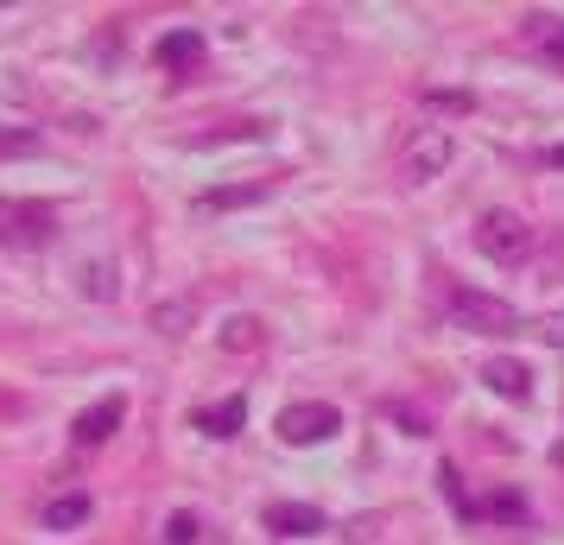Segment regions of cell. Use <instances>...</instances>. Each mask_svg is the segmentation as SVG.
<instances>
[{
  "mask_svg": "<svg viewBox=\"0 0 564 545\" xmlns=\"http://www.w3.org/2000/svg\"><path fill=\"white\" fill-rule=\"evenodd\" d=\"M451 324L469 330V337H513L520 330V312H513L508 298H488L476 286H457L451 292Z\"/></svg>",
  "mask_w": 564,
  "mask_h": 545,
  "instance_id": "1",
  "label": "cell"
},
{
  "mask_svg": "<svg viewBox=\"0 0 564 545\" xmlns=\"http://www.w3.org/2000/svg\"><path fill=\"white\" fill-rule=\"evenodd\" d=\"M57 235V209L39 197H0V248H45Z\"/></svg>",
  "mask_w": 564,
  "mask_h": 545,
  "instance_id": "2",
  "label": "cell"
},
{
  "mask_svg": "<svg viewBox=\"0 0 564 545\" xmlns=\"http://www.w3.org/2000/svg\"><path fill=\"white\" fill-rule=\"evenodd\" d=\"M476 248H482L495 266H520V260L533 254V229H527V216H513V209H482Z\"/></svg>",
  "mask_w": 564,
  "mask_h": 545,
  "instance_id": "3",
  "label": "cell"
},
{
  "mask_svg": "<svg viewBox=\"0 0 564 545\" xmlns=\"http://www.w3.org/2000/svg\"><path fill=\"white\" fill-rule=\"evenodd\" d=\"M451 159H457V133L451 128H412L406 153H400V172H406V184H432L451 172Z\"/></svg>",
  "mask_w": 564,
  "mask_h": 545,
  "instance_id": "4",
  "label": "cell"
},
{
  "mask_svg": "<svg viewBox=\"0 0 564 545\" xmlns=\"http://www.w3.org/2000/svg\"><path fill=\"white\" fill-rule=\"evenodd\" d=\"M330 432H343V413H336L330 400H299V406L280 413V438L285 444H324Z\"/></svg>",
  "mask_w": 564,
  "mask_h": 545,
  "instance_id": "5",
  "label": "cell"
},
{
  "mask_svg": "<svg viewBox=\"0 0 564 545\" xmlns=\"http://www.w3.org/2000/svg\"><path fill=\"white\" fill-rule=\"evenodd\" d=\"M121 418H128V400H121V393H108V400H96L89 413H77L70 438H77L83 450H96V444H108L115 432H121Z\"/></svg>",
  "mask_w": 564,
  "mask_h": 545,
  "instance_id": "6",
  "label": "cell"
},
{
  "mask_svg": "<svg viewBox=\"0 0 564 545\" xmlns=\"http://www.w3.org/2000/svg\"><path fill=\"white\" fill-rule=\"evenodd\" d=\"M260 520H267V533H280V539H311V533H324V514L305 508V501H273Z\"/></svg>",
  "mask_w": 564,
  "mask_h": 545,
  "instance_id": "7",
  "label": "cell"
},
{
  "mask_svg": "<svg viewBox=\"0 0 564 545\" xmlns=\"http://www.w3.org/2000/svg\"><path fill=\"white\" fill-rule=\"evenodd\" d=\"M241 418H248V400H241V393H229V400H216V406H197V413H191V425H197V432H209V438H235V432H241Z\"/></svg>",
  "mask_w": 564,
  "mask_h": 545,
  "instance_id": "8",
  "label": "cell"
},
{
  "mask_svg": "<svg viewBox=\"0 0 564 545\" xmlns=\"http://www.w3.org/2000/svg\"><path fill=\"white\" fill-rule=\"evenodd\" d=\"M153 57L165 64V70H191V64H204V32H191V26L165 32V39L153 45Z\"/></svg>",
  "mask_w": 564,
  "mask_h": 545,
  "instance_id": "9",
  "label": "cell"
},
{
  "mask_svg": "<svg viewBox=\"0 0 564 545\" xmlns=\"http://www.w3.org/2000/svg\"><path fill=\"white\" fill-rule=\"evenodd\" d=\"M96 514V501H89V494H57V501H45V526H52V533H70V526H83V520Z\"/></svg>",
  "mask_w": 564,
  "mask_h": 545,
  "instance_id": "10",
  "label": "cell"
},
{
  "mask_svg": "<svg viewBox=\"0 0 564 545\" xmlns=\"http://www.w3.org/2000/svg\"><path fill=\"white\" fill-rule=\"evenodd\" d=\"M482 381L495 393H508V400H527L533 393V374H527V362H482Z\"/></svg>",
  "mask_w": 564,
  "mask_h": 545,
  "instance_id": "11",
  "label": "cell"
},
{
  "mask_svg": "<svg viewBox=\"0 0 564 545\" xmlns=\"http://www.w3.org/2000/svg\"><path fill=\"white\" fill-rule=\"evenodd\" d=\"M267 184H229V190H204L197 197V216H216V209H235V204H260Z\"/></svg>",
  "mask_w": 564,
  "mask_h": 545,
  "instance_id": "12",
  "label": "cell"
},
{
  "mask_svg": "<svg viewBox=\"0 0 564 545\" xmlns=\"http://www.w3.org/2000/svg\"><path fill=\"white\" fill-rule=\"evenodd\" d=\"M191 317H197V305H191V298H172V305H159V312H153V324L165 330V337H184V324H191Z\"/></svg>",
  "mask_w": 564,
  "mask_h": 545,
  "instance_id": "13",
  "label": "cell"
},
{
  "mask_svg": "<svg viewBox=\"0 0 564 545\" xmlns=\"http://www.w3.org/2000/svg\"><path fill=\"white\" fill-rule=\"evenodd\" d=\"M223 349H260V324L254 317H229L223 324Z\"/></svg>",
  "mask_w": 564,
  "mask_h": 545,
  "instance_id": "14",
  "label": "cell"
},
{
  "mask_svg": "<svg viewBox=\"0 0 564 545\" xmlns=\"http://www.w3.org/2000/svg\"><path fill=\"white\" fill-rule=\"evenodd\" d=\"M77 280H83V298H115V266L108 260L102 266H83Z\"/></svg>",
  "mask_w": 564,
  "mask_h": 545,
  "instance_id": "15",
  "label": "cell"
},
{
  "mask_svg": "<svg viewBox=\"0 0 564 545\" xmlns=\"http://www.w3.org/2000/svg\"><path fill=\"white\" fill-rule=\"evenodd\" d=\"M197 533H204V520L197 514H172L165 520V545H197Z\"/></svg>",
  "mask_w": 564,
  "mask_h": 545,
  "instance_id": "16",
  "label": "cell"
},
{
  "mask_svg": "<svg viewBox=\"0 0 564 545\" xmlns=\"http://www.w3.org/2000/svg\"><path fill=\"white\" fill-rule=\"evenodd\" d=\"M539 52L552 64H564V20H539Z\"/></svg>",
  "mask_w": 564,
  "mask_h": 545,
  "instance_id": "17",
  "label": "cell"
},
{
  "mask_svg": "<svg viewBox=\"0 0 564 545\" xmlns=\"http://www.w3.org/2000/svg\"><path fill=\"white\" fill-rule=\"evenodd\" d=\"M488 508H495V514H501V520H520V514H527V501H520V494H495Z\"/></svg>",
  "mask_w": 564,
  "mask_h": 545,
  "instance_id": "18",
  "label": "cell"
},
{
  "mask_svg": "<svg viewBox=\"0 0 564 545\" xmlns=\"http://www.w3.org/2000/svg\"><path fill=\"white\" fill-rule=\"evenodd\" d=\"M39 146V133H0V153H32Z\"/></svg>",
  "mask_w": 564,
  "mask_h": 545,
  "instance_id": "19",
  "label": "cell"
},
{
  "mask_svg": "<svg viewBox=\"0 0 564 545\" xmlns=\"http://www.w3.org/2000/svg\"><path fill=\"white\" fill-rule=\"evenodd\" d=\"M545 337H552V342H564V317H552V324H545Z\"/></svg>",
  "mask_w": 564,
  "mask_h": 545,
  "instance_id": "20",
  "label": "cell"
},
{
  "mask_svg": "<svg viewBox=\"0 0 564 545\" xmlns=\"http://www.w3.org/2000/svg\"><path fill=\"white\" fill-rule=\"evenodd\" d=\"M539 159H545V165H564V146H545Z\"/></svg>",
  "mask_w": 564,
  "mask_h": 545,
  "instance_id": "21",
  "label": "cell"
},
{
  "mask_svg": "<svg viewBox=\"0 0 564 545\" xmlns=\"http://www.w3.org/2000/svg\"><path fill=\"white\" fill-rule=\"evenodd\" d=\"M552 464H558V469H564V438H558V444H552Z\"/></svg>",
  "mask_w": 564,
  "mask_h": 545,
  "instance_id": "22",
  "label": "cell"
}]
</instances>
